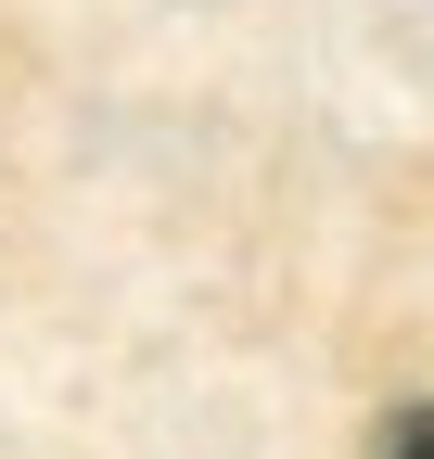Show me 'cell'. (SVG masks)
I'll use <instances>...</instances> for the list:
<instances>
[{
    "label": "cell",
    "instance_id": "1",
    "mask_svg": "<svg viewBox=\"0 0 434 459\" xmlns=\"http://www.w3.org/2000/svg\"><path fill=\"white\" fill-rule=\"evenodd\" d=\"M370 459H434V395H421V409H396V421H384V446H370Z\"/></svg>",
    "mask_w": 434,
    "mask_h": 459
}]
</instances>
